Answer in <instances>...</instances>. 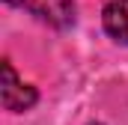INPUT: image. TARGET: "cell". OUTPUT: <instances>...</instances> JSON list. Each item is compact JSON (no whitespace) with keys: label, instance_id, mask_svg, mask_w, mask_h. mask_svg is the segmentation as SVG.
Instances as JSON below:
<instances>
[{"label":"cell","instance_id":"cell-1","mask_svg":"<svg viewBox=\"0 0 128 125\" xmlns=\"http://www.w3.org/2000/svg\"><path fill=\"white\" fill-rule=\"evenodd\" d=\"M6 3L30 12L33 18H39L57 30H68L74 24V0H6Z\"/></svg>","mask_w":128,"mask_h":125},{"label":"cell","instance_id":"cell-2","mask_svg":"<svg viewBox=\"0 0 128 125\" xmlns=\"http://www.w3.org/2000/svg\"><path fill=\"white\" fill-rule=\"evenodd\" d=\"M36 101H39L36 86L21 84L18 74H15V68H12V62L3 60V107L9 113H27Z\"/></svg>","mask_w":128,"mask_h":125},{"label":"cell","instance_id":"cell-3","mask_svg":"<svg viewBox=\"0 0 128 125\" xmlns=\"http://www.w3.org/2000/svg\"><path fill=\"white\" fill-rule=\"evenodd\" d=\"M101 24L113 42L128 45V0H110L101 12Z\"/></svg>","mask_w":128,"mask_h":125},{"label":"cell","instance_id":"cell-4","mask_svg":"<svg viewBox=\"0 0 128 125\" xmlns=\"http://www.w3.org/2000/svg\"><path fill=\"white\" fill-rule=\"evenodd\" d=\"M92 125H101V122H92Z\"/></svg>","mask_w":128,"mask_h":125}]
</instances>
